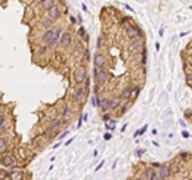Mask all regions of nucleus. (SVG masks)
I'll return each instance as SVG.
<instances>
[{"instance_id": "58836bf2", "label": "nucleus", "mask_w": 192, "mask_h": 180, "mask_svg": "<svg viewBox=\"0 0 192 180\" xmlns=\"http://www.w3.org/2000/svg\"><path fill=\"white\" fill-rule=\"evenodd\" d=\"M111 137H113V136H111V133H105V135H103V139H105V140H109Z\"/></svg>"}, {"instance_id": "473e14b6", "label": "nucleus", "mask_w": 192, "mask_h": 180, "mask_svg": "<svg viewBox=\"0 0 192 180\" xmlns=\"http://www.w3.org/2000/svg\"><path fill=\"white\" fill-rule=\"evenodd\" d=\"M6 176H9V173H6V171H3V170H0V180H3Z\"/></svg>"}, {"instance_id": "9b49d317", "label": "nucleus", "mask_w": 192, "mask_h": 180, "mask_svg": "<svg viewBox=\"0 0 192 180\" xmlns=\"http://www.w3.org/2000/svg\"><path fill=\"white\" fill-rule=\"evenodd\" d=\"M143 174H145V179L147 180H158V173L152 168V167H148L143 171Z\"/></svg>"}, {"instance_id": "bb28decb", "label": "nucleus", "mask_w": 192, "mask_h": 180, "mask_svg": "<svg viewBox=\"0 0 192 180\" xmlns=\"http://www.w3.org/2000/svg\"><path fill=\"white\" fill-rule=\"evenodd\" d=\"M6 124V115L3 112H0V127H3Z\"/></svg>"}, {"instance_id": "4be33fe9", "label": "nucleus", "mask_w": 192, "mask_h": 180, "mask_svg": "<svg viewBox=\"0 0 192 180\" xmlns=\"http://www.w3.org/2000/svg\"><path fill=\"white\" fill-rule=\"evenodd\" d=\"M39 5L43 8V9H46V11H49L53 5H55V2H52V0H43V2H39Z\"/></svg>"}, {"instance_id": "412c9836", "label": "nucleus", "mask_w": 192, "mask_h": 180, "mask_svg": "<svg viewBox=\"0 0 192 180\" xmlns=\"http://www.w3.org/2000/svg\"><path fill=\"white\" fill-rule=\"evenodd\" d=\"M142 46H143V43H142L140 40H136V42H133V43L130 45V50H132V52H137V50L142 49Z\"/></svg>"}, {"instance_id": "2f4dec72", "label": "nucleus", "mask_w": 192, "mask_h": 180, "mask_svg": "<svg viewBox=\"0 0 192 180\" xmlns=\"http://www.w3.org/2000/svg\"><path fill=\"white\" fill-rule=\"evenodd\" d=\"M145 130H147V125H145V127H142L140 130H137V132L135 133V136H140V135H143V133H145Z\"/></svg>"}, {"instance_id": "cd10ccee", "label": "nucleus", "mask_w": 192, "mask_h": 180, "mask_svg": "<svg viewBox=\"0 0 192 180\" xmlns=\"http://www.w3.org/2000/svg\"><path fill=\"white\" fill-rule=\"evenodd\" d=\"M142 65H145L147 64V49H142Z\"/></svg>"}, {"instance_id": "37998d69", "label": "nucleus", "mask_w": 192, "mask_h": 180, "mask_svg": "<svg viewBox=\"0 0 192 180\" xmlns=\"http://www.w3.org/2000/svg\"><path fill=\"white\" fill-rule=\"evenodd\" d=\"M142 154H143V151H142V149H140V151H137V152H136V155H137V157H140V155H142Z\"/></svg>"}, {"instance_id": "a18cd8bd", "label": "nucleus", "mask_w": 192, "mask_h": 180, "mask_svg": "<svg viewBox=\"0 0 192 180\" xmlns=\"http://www.w3.org/2000/svg\"><path fill=\"white\" fill-rule=\"evenodd\" d=\"M189 56H191V59H192V50H191V52H189Z\"/></svg>"}, {"instance_id": "1a4fd4ad", "label": "nucleus", "mask_w": 192, "mask_h": 180, "mask_svg": "<svg viewBox=\"0 0 192 180\" xmlns=\"http://www.w3.org/2000/svg\"><path fill=\"white\" fill-rule=\"evenodd\" d=\"M93 61H95V68H105V65H106V59L99 52L95 55V59Z\"/></svg>"}, {"instance_id": "a878e982", "label": "nucleus", "mask_w": 192, "mask_h": 180, "mask_svg": "<svg viewBox=\"0 0 192 180\" xmlns=\"http://www.w3.org/2000/svg\"><path fill=\"white\" fill-rule=\"evenodd\" d=\"M114 127H115V120H109V121L106 123V128H108V130H114Z\"/></svg>"}, {"instance_id": "e433bc0d", "label": "nucleus", "mask_w": 192, "mask_h": 180, "mask_svg": "<svg viewBox=\"0 0 192 180\" xmlns=\"http://www.w3.org/2000/svg\"><path fill=\"white\" fill-rule=\"evenodd\" d=\"M179 157L180 158H189V152H180Z\"/></svg>"}, {"instance_id": "c85d7f7f", "label": "nucleus", "mask_w": 192, "mask_h": 180, "mask_svg": "<svg viewBox=\"0 0 192 180\" xmlns=\"http://www.w3.org/2000/svg\"><path fill=\"white\" fill-rule=\"evenodd\" d=\"M98 102H99L98 96H96V95H93V98H92V105H93V106H98Z\"/></svg>"}, {"instance_id": "0eeeda50", "label": "nucleus", "mask_w": 192, "mask_h": 180, "mask_svg": "<svg viewBox=\"0 0 192 180\" xmlns=\"http://www.w3.org/2000/svg\"><path fill=\"white\" fill-rule=\"evenodd\" d=\"M84 96H86V93H84L83 87H76L74 92H72V101L76 103H81L84 101Z\"/></svg>"}, {"instance_id": "c756f323", "label": "nucleus", "mask_w": 192, "mask_h": 180, "mask_svg": "<svg viewBox=\"0 0 192 180\" xmlns=\"http://www.w3.org/2000/svg\"><path fill=\"white\" fill-rule=\"evenodd\" d=\"M139 92H140V87H139V86H135V87H133V98H136V96L139 95Z\"/></svg>"}, {"instance_id": "393cba45", "label": "nucleus", "mask_w": 192, "mask_h": 180, "mask_svg": "<svg viewBox=\"0 0 192 180\" xmlns=\"http://www.w3.org/2000/svg\"><path fill=\"white\" fill-rule=\"evenodd\" d=\"M90 89V78L87 77V78L84 80V87H83V90H84V93L87 92V90Z\"/></svg>"}, {"instance_id": "79ce46f5", "label": "nucleus", "mask_w": 192, "mask_h": 180, "mask_svg": "<svg viewBox=\"0 0 192 180\" xmlns=\"http://www.w3.org/2000/svg\"><path fill=\"white\" fill-rule=\"evenodd\" d=\"M182 136H183V137H186V139H188V137H189V133H188V132H185V130H183V132H182Z\"/></svg>"}, {"instance_id": "2eb2a0df", "label": "nucleus", "mask_w": 192, "mask_h": 180, "mask_svg": "<svg viewBox=\"0 0 192 180\" xmlns=\"http://www.w3.org/2000/svg\"><path fill=\"white\" fill-rule=\"evenodd\" d=\"M121 106V98L120 96H114L109 99V109H117Z\"/></svg>"}, {"instance_id": "c9c22d12", "label": "nucleus", "mask_w": 192, "mask_h": 180, "mask_svg": "<svg viewBox=\"0 0 192 180\" xmlns=\"http://www.w3.org/2000/svg\"><path fill=\"white\" fill-rule=\"evenodd\" d=\"M102 45H103V35H101V37L98 38V47H101Z\"/></svg>"}, {"instance_id": "de8ad7c7", "label": "nucleus", "mask_w": 192, "mask_h": 180, "mask_svg": "<svg viewBox=\"0 0 192 180\" xmlns=\"http://www.w3.org/2000/svg\"><path fill=\"white\" fill-rule=\"evenodd\" d=\"M137 180H142V179H137Z\"/></svg>"}, {"instance_id": "dca6fc26", "label": "nucleus", "mask_w": 192, "mask_h": 180, "mask_svg": "<svg viewBox=\"0 0 192 180\" xmlns=\"http://www.w3.org/2000/svg\"><path fill=\"white\" fill-rule=\"evenodd\" d=\"M98 106L101 108L103 112H106V111L109 109V99H108V98H102V99H99V102H98Z\"/></svg>"}, {"instance_id": "ddd939ff", "label": "nucleus", "mask_w": 192, "mask_h": 180, "mask_svg": "<svg viewBox=\"0 0 192 180\" xmlns=\"http://www.w3.org/2000/svg\"><path fill=\"white\" fill-rule=\"evenodd\" d=\"M52 38H53V30H47V31L42 35V43L45 46H47L50 42H52Z\"/></svg>"}, {"instance_id": "4468645a", "label": "nucleus", "mask_w": 192, "mask_h": 180, "mask_svg": "<svg viewBox=\"0 0 192 180\" xmlns=\"http://www.w3.org/2000/svg\"><path fill=\"white\" fill-rule=\"evenodd\" d=\"M9 179L11 180H24V171H21V170L9 171Z\"/></svg>"}, {"instance_id": "a19ab883", "label": "nucleus", "mask_w": 192, "mask_h": 180, "mask_svg": "<svg viewBox=\"0 0 192 180\" xmlns=\"http://www.w3.org/2000/svg\"><path fill=\"white\" fill-rule=\"evenodd\" d=\"M67 135H68V132H67V130H65L64 133H61V135L58 136V137H59V139H64V137H65V136H67Z\"/></svg>"}, {"instance_id": "c03bdc74", "label": "nucleus", "mask_w": 192, "mask_h": 180, "mask_svg": "<svg viewBox=\"0 0 192 180\" xmlns=\"http://www.w3.org/2000/svg\"><path fill=\"white\" fill-rule=\"evenodd\" d=\"M102 165H103V161H102L101 164H99V165H98V167H96V171H98V170H101V167H102Z\"/></svg>"}, {"instance_id": "6ab92c4d", "label": "nucleus", "mask_w": 192, "mask_h": 180, "mask_svg": "<svg viewBox=\"0 0 192 180\" xmlns=\"http://www.w3.org/2000/svg\"><path fill=\"white\" fill-rule=\"evenodd\" d=\"M52 25H53V21H52L49 16L42 19V27H43V28H46V30H50V28H52Z\"/></svg>"}, {"instance_id": "f257e3e1", "label": "nucleus", "mask_w": 192, "mask_h": 180, "mask_svg": "<svg viewBox=\"0 0 192 180\" xmlns=\"http://www.w3.org/2000/svg\"><path fill=\"white\" fill-rule=\"evenodd\" d=\"M86 78H87L86 67H84V65H80V67L76 68V71H74V81H76L77 84H81V83H84Z\"/></svg>"}, {"instance_id": "aec40b11", "label": "nucleus", "mask_w": 192, "mask_h": 180, "mask_svg": "<svg viewBox=\"0 0 192 180\" xmlns=\"http://www.w3.org/2000/svg\"><path fill=\"white\" fill-rule=\"evenodd\" d=\"M8 140L5 139V137H0V154H6V151H8Z\"/></svg>"}, {"instance_id": "5701e85b", "label": "nucleus", "mask_w": 192, "mask_h": 180, "mask_svg": "<svg viewBox=\"0 0 192 180\" xmlns=\"http://www.w3.org/2000/svg\"><path fill=\"white\" fill-rule=\"evenodd\" d=\"M55 135H56V132H53V130H46L45 132V136L47 137V142H52L53 140V137H55Z\"/></svg>"}, {"instance_id": "b1692460", "label": "nucleus", "mask_w": 192, "mask_h": 180, "mask_svg": "<svg viewBox=\"0 0 192 180\" xmlns=\"http://www.w3.org/2000/svg\"><path fill=\"white\" fill-rule=\"evenodd\" d=\"M90 61V52H89V49H84V52H83V62H89Z\"/></svg>"}, {"instance_id": "49530a36", "label": "nucleus", "mask_w": 192, "mask_h": 180, "mask_svg": "<svg viewBox=\"0 0 192 180\" xmlns=\"http://www.w3.org/2000/svg\"><path fill=\"white\" fill-rule=\"evenodd\" d=\"M191 64H192V59H191Z\"/></svg>"}, {"instance_id": "9d476101", "label": "nucleus", "mask_w": 192, "mask_h": 180, "mask_svg": "<svg viewBox=\"0 0 192 180\" xmlns=\"http://www.w3.org/2000/svg\"><path fill=\"white\" fill-rule=\"evenodd\" d=\"M47 15H49V18L52 19V21H55V19H58L59 18V15H61V11H59V6H58L56 3L47 11Z\"/></svg>"}, {"instance_id": "f8f14e48", "label": "nucleus", "mask_w": 192, "mask_h": 180, "mask_svg": "<svg viewBox=\"0 0 192 180\" xmlns=\"http://www.w3.org/2000/svg\"><path fill=\"white\" fill-rule=\"evenodd\" d=\"M120 98H121V101H123V99H124V101H130V99L133 98V87H130V86H129V87H124L123 92H121V96H120Z\"/></svg>"}, {"instance_id": "7ed1b4c3", "label": "nucleus", "mask_w": 192, "mask_h": 180, "mask_svg": "<svg viewBox=\"0 0 192 180\" xmlns=\"http://www.w3.org/2000/svg\"><path fill=\"white\" fill-rule=\"evenodd\" d=\"M0 164L3 167H13L16 164V158L13 157V155H11V154H3L0 157Z\"/></svg>"}, {"instance_id": "f03ea898", "label": "nucleus", "mask_w": 192, "mask_h": 180, "mask_svg": "<svg viewBox=\"0 0 192 180\" xmlns=\"http://www.w3.org/2000/svg\"><path fill=\"white\" fill-rule=\"evenodd\" d=\"M95 77L98 81V86L99 84H105L106 80H108V72L105 68H95Z\"/></svg>"}, {"instance_id": "f3484780", "label": "nucleus", "mask_w": 192, "mask_h": 180, "mask_svg": "<svg viewBox=\"0 0 192 180\" xmlns=\"http://www.w3.org/2000/svg\"><path fill=\"white\" fill-rule=\"evenodd\" d=\"M61 124H62V120H61V118H53V120H50V123H49V125H47V128L56 132L58 127H59Z\"/></svg>"}, {"instance_id": "423d86ee", "label": "nucleus", "mask_w": 192, "mask_h": 180, "mask_svg": "<svg viewBox=\"0 0 192 180\" xmlns=\"http://www.w3.org/2000/svg\"><path fill=\"white\" fill-rule=\"evenodd\" d=\"M158 173V179L160 180H166L170 177V174H171V171H170V165L169 164H163V165H160V170L157 171Z\"/></svg>"}, {"instance_id": "72a5a7b5", "label": "nucleus", "mask_w": 192, "mask_h": 180, "mask_svg": "<svg viewBox=\"0 0 192 180\" xmlns=\"http://www.w3.org/2000/svg\"><path fill=\"white\" fill-rule=\"evenodd\" d=\"M185 117L186 118H192V109H186L185 111Z\"/></svg>"}, {"instance_id": "20e7f679", "label": "nucleus", "mask_w": 192, "mask_h": 180, "mask_svg": "<svg viewBox=\"0 0 192 180\" xmlns=\"http://www.w3.org/2000/svg\"><path fill=\"white\" fill-rule=\"evenodd\" d=\"M61 35H62V28H61V27H56V28L53 30V38H52V42L46 46V47H47V49H55V47L59 45Z\"/></svg>"}, {"instance_id": "6e6552de", "label": "nucleus", "mask_w": 192, "mask_h": 180, "mask_svg": "<svg viewBox=\"0 0 192 180\" xmlns=\"http://www.w3.org/2000/svg\"><path fill=\"white\" fill-rule=\"evenodd\" d=\"M71 42H72V37H71V33H68V31H65V33H62V35H61V38H59V45L62 46V47H68V46L71 45Z\"/></svg>"}, {"instance_id": "ea45409f", "label": "nucleus", "mask_w": 192, "mask_h": 180, "mask_svg": "<svg viewBox=\"0 0 192 180\" xmlns=\"http://www.w3.org/2000/svg\"><path fill=\"white\" fill-rule=\"evenodd\" d=\"M126 111H127V105H124V106H121V108H120V114H124Z\"/></svg>"}, {"instance_id": "f704fd0d", "label": "nucleus", "mask_w": 192, "mask_h": 180, "mask_svg": "<svg viewBox=\"0 0 192 180\" xmlns=\"http://www.w3.org/2000/svg\"><path fill=\"white\" fill-rule=\"evenodd\" d=\"M102 120H103V121H109V120H111V115H109V114H103Z\"/></svg>"}, {"instance_id": "7c9ffc66", "label": "nucleus", "mask_w": 192, "mask_h": 180, "mask_svg": "<svg viewBox=\"0 0 192 180\" xmlns=\"http://www.w3.org/2000/svg\"><path fill=\"white\" fill-rule=\"evenodd\" d=\"M79 35L80 37H86V30H84L83 27H80L79 28Z\"/></svg>"}, {"instance_id": "39448f33", "label": "nucleus", "mask_w": 192, "mask_h": 180, "mask_svg": "<svg viewBox=\"0 0 192 180\" xmlns=\"http://www.w3.org/2000/svg\"><path fill=\"white\" fill-rule=\"evenodd\" d=\"M126 35H127V38H130V40H137V37L142 35V31H140L137 27L129 25V27L126 28Z\"/></svg>"}, {"instance_id": "4c0bfd02", "label": "nucleus", "mask_w": 192, "mask_h": 180, "mask_svg": "<svg viewBox=\"0 0 192 180\" xmlns=\"http://www.w3.org/2000/svg\"><path fill=\"white\" fill-rule=\"evenodd\" d=\"M46 49H47L46 46H43V47H40V49L37 50V53H40V55H42V53H45V52H46Z\"/></svg>"}, {"instance_id": "a211bd4d", "label": "nucleus", "mask_w": 192, "mask_h": 180, "mask_svg": "<svg viewBox=\"0 0 192 180\" xmlns=\"http://www.w3.org/2000/svg\"><path fill=\"white\" fill-rule=\"evenodd\" d=\"M71 114H72V111H71V108H69L68 105H64V106H62V111H61V115H62V120H68V118L71 117Z\"/></svg>"}]
</instances>
